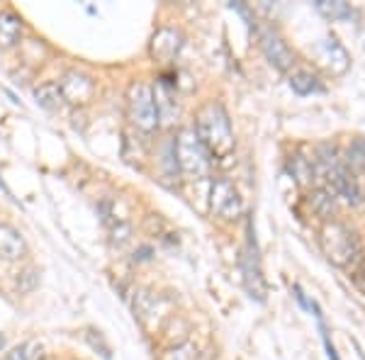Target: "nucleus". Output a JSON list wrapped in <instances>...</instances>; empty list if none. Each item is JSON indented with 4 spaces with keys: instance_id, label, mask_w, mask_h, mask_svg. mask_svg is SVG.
<instances>
[{
    "instance_id": "obj_1",
    "label": "nucleus",
    "mask_w": 365,
    "mask_h": 360,
    "mask_svg": "<svg viewBox=\"0 0 365 360\" xmlns=\"http://www.w3.org/2000/svg\"><path fill=\"white\" fill-rule=\"evenodd\" d=\"M195 134L197 139L202 141L205 151L210 153L212 161H222V158H229L234 153V129L232 122H229V115L222 103H207L202 105L195 117Z\"/></svg>"
},
{
    "instance_id": "obj_2",
    "label": "nucleus",
    "mask_w": 365,
    "mask_h": 360,
    "mask_svg": "<svg viewBox=\"0 0 365 360\" xmlns=\"http://www.w3.org/2000/svg\"><path fill=\"white\" fill-rule=\"evenodd\" d=\"M319 246L324 256L339 268L351 270L365 256L358 236L341 222H327L319 232Z\"/></svg>"
},
{
    "instance_id": "obj_3",
    "label": "nucleus",
    "mask_w": 365,
    "mask_h": 360,
    "mask_svg": "<svg viewBox=\"0 0 365 360\" xmlns=\"http://www.w3.org/2000/svg\"><path fill=\"white\" fill-rule=\"evenodd\" d=\"M173 161H175V168L190 180L205 178L212 168V158H210V153L205 151L202 141L197 139L195 129H180V132L175 134Z\"/></svg>"
},
{
    "instance_id": "obj_4",
    "label": "nucleus",
    "mask_w": 365,
    "mask_h": 360,
    "mask_svg": "<svg viewBox=\"0 0 365 360\" xmlns=\"http://www.w3.org/2000/svg\"><path fill=\"white\" fill-rule=\"evenodd\" d=\"M127 115L129 122L144 134H151L158 129V110L154 100V88L146 83H132L127 93Z\"/></svg>"
},
{
    "instance_id": "obj_5",
    "label": "nucleus",
    "mask_w": 365,
    "mask_h": 360,
    "mask_svg": "<svg viewBox=\"0 0 365 360\" xmlns=\"http://www.w3.org/2000/svg\"><path fill=\"white\" fill-rule=\"evenodd\" d=\"M210 210L220 220H237L241 217V197L239 190L234 187V182L229 178H215L210 185Z\"/></svg>"
},
{
    "instance_id": "obj_6",
    "label": "nucleus",
    "mask_w": 365,
    "mask_h": 360,
    "mask_svg": "<svg viewBox=\"0 0 365 360\" xmlns=\"http://www.w3.org/2000/svg\"><path fill=\"white\" fill-rule=\"evenodd\" d=\"M258 44H261V51L266 54V58L273 63L278 71H290L292 63H295V54L290 51L285 39L280 37V32L270 25H258Z\"/></svg>"
},
{
    "instance_id": "obj_7",
    "label": "nucleus",
    "mask_w": 365,
    "mask_h": 360,
    "mask_svg": "<svg viewBox=\"0 0 365 360\" xmlns=\"http://www.w3.org/2000/svg\"><path fill=\"white\" fill-rule=\"evenodd\" d=\"M241 268H244L246 290H249L251 297L263 302V299H266V280H263V273H261V258H258V246H256V239H253L251 229H249V244H246L244 256H241Z\"/></svg>"
},
{
    "instance_id": "obj_8",
    "label": "nucleus",
    "mask_w": 365,
    "mask_h": 360,
    "mask_svg": "<svg viewBox=\"0 0 365 360\" xmlns=\"http://www.w3.org/2000/svg\"><path fill=\"white\" fill-rule=\"evenodd\" d=\"M58 91H61V96H63V103L83 105L93 98L96 86H93V81L88 78V76L78 73V71H68V73L58 81Z\"/></svg>"
},
{
    "instance_id": "obj_9",
    "label": "nucleus",
    "mask_w": 365,
    "mask_h": 360,
    "mask_svg": "<svg viewBox=\"0 0 365 360\" xmlns=\"http://www.w3.org/2000/svg\"><path fill=\"white\" fill-rule=\"evenodd\" d=\"M317 51H319V61H322V66L329 71V73H334V76H341V73H346L351 66V58L349 54H346V49L341 46L336 39H324V42L317 46Z\"/></svg>"
},
{
    "instance_id": "obj_10",
    "label": "nucleus",
    "mask_w": 365,
    "mask_h": 360,
    "mask_svg": "<svg viewBox=\"0 0 365 360\" xmlns=\"http://www.w3.org/2000/svg\"><path fill=\"white\" fill-rule=\"evenodd\" d=\"M182 46V37L175 29H158L154 34V39H151V56L156 58V61H173L175 56H178Z\"/></svg>"
},
{
    "instance_id": "obj_11",
    "label": "nucleus",
    "mask_w": 365,
    "mask_h": 360,
    "mask_svg": "<svg viewBox=\"0 0 365 360\" xmlns=\"http://www.w3.org/2000/svg\"><path fill=\"white\" fill-rule=\"evenodd\" d=\"M27 253L25 239L10 224H0V258L3 261H20Z\"/></svg>"
},
{
    "instance_id": "obj_12",
    "label": "nucleus",
    "mask_w": 365,
    "mask_h": 360,
    "mask_svg": "<svg viewBox=\"0 0 365 360\" xmlns=\"http://www.w3.org/2000/svg\"><path fill=\"white\" fill-rule=\"evenodd\" d=\"M22 37V20L15 13H0V49H10Z\"/></svg>"
},
{
    "instance_id": "obj_13",
    "label": "nucleus",
    "mask_w": 365,
    "mask_h": 360,
    "mask_svg": "<svg viewBox=\"0 0 365 360\" xmlns=\"http://www.w3.org/2000/svg\"><path fill=\"white\" fill-rule=\"evenodd\" d=\"M154 100H156L158 120L170 122V117L178 115V105L173 103V88H170L166 81H158L154 86Z\"/></svg>"
},
{
    "instance_id": "obj_14",
    "label": "nucleus",
    "mask_w": 365,
    "mask_h": 360,
    "mask_svg": "<svg viewBox=\"0 0 365 360\" xmlns=\"http://www.w3.org/2000/svg\"><path fill=\"white\" fill-rule=\"evenodd\" d=\"M317 10L331 22H344L353 17V8L344 0H317Z\"/></svg>"
},
{
    "instance_id": "obj_15",
    "label": "nucleus",
    "mask_w": 365,
    "mask_h": 360,
    "mask_svg": "<svg viewBox=\"0 0 365 360\" xmlns=\"http://www.w3.org/2000/svg\"><path fill=\"white\" fill-rule=\"evenodd\" d=\"M34 98H37V103L49 112H56L63 108V96H61V91H58V83L39 86L37 91H34Z\"/></svg>"
},
{
    "instance_id": "obj_16",
    "label": "nucleus",
    "mask_w": 365,
    "mask_h": 360,
    "mask_svg": "<svg viewBox=\"0 0 365 360\" xmlns=\"http://www.w3.org/2000/svg\"><path fill=\"white\" fill-rule=\"evenodd\" d=\"M287 170L292 173V178H295L297 185H312L314 182V166H312V161L309 158H304V156H292L290 158V163H287Z\"/></svg>"
},
{
    "instance_id": "obj_17",
    "label": "nucleus",
    "mask_w": 365,
    "mask_h": 360,
    "mask_svg": "<svg viewBox=\"0 0 365 360\" xmlns=\"http://www.w3.org/2000/svg\"><path fill=\"white\" fill-rule=\"evenodd\" d=\"M290 88L297 93V96H312V93L322 91V83L314 73H309V71H297V73L290 76Z\"/></svg>"
},
{
    "instance_id": "obj_18",
    "label": "nucleus",
    "mask_w": 365,
    "mask_h": 360,
    "mask_svg": "<svg viewBox=\"0 0 365 360\" xmlns=\"http://www.w3.org/2000/svg\"><path fill=\"white\" fill-rule=\"evenodd\" d=\"M334 197H336L334 192L319 187V190H314L309 195V205H312V210H314L317 215L324 217V220H329V217L334 215V210H336V207H334Z\"/></svg>"
},
{
    "instance_id": "obj_19",
    "label": "nucleus",
    "mask_w": 365,
    "mask_h": 360,
    "mask_svg": "<svg viewBox=\"0 0 365 360\" xmlns=\"http://www.w3.org/2000/svg\"><path fill=\"white\" fill-rule=\"evenodd\" d=\"M346 166H349L353 173H356V170H365V139L363 137L351 141L349 153H346Z\"/></svg>"
},
{
    "instance_id": "obj_20",
    "label": "nucleus",
    "mask_w": 365,
    "mask_h": 360,
    "mask_svg": "<svg viewBox=\"0 0 365 360\" xmlns=\"http://www.w3.org/2000/svg\"><path fill=\"white\" fill-rule=\"evenodd\" d=\"M163 360H197V348L192 344H180L163 356Z\"/></svg>"
},
{
    "instance_id": "obj_21",
    "label": "nucleus",
    "mask_w": 365,
    "mask_h": 360,
    "mask_svg": "<svg viewBox=\"0 0 365 360\" xmlns=\"http://www.w3.org/2000/svg\"><path fill=\"white\" fill-rule=\"evenodd\" d=\"M34 351H39V346L34 344V341H27V344L17 346L15 351L8 356V360H34V358H37V353H34Z\"/></svg>"
},
{
    "instance_id": "obj_22",
    "label": "nucleus",
    "mask_w": 365,
    "mask_h": 360,
    "mask_svg": "<svg viewBox=\"0 0 365 360\" xmlns=\"http://www.w3.org/2000/svg\"><path fill=\"white\" fill-rule=\"evenodd\" d=\"M86 339H88V344H91L93 348H96V351L100 348V353H103V358H110V346L103 341V336H100V331H93V329H91V331L86 334Z\"/></svg>"
},
{
    "instance_id": "obj_23",
    "label": "nucleus",
    "mask_w": 365,
    "mask_h": 360,
    "mask_svg": "<svg viewBox=\"0 0 365 360\" xmlns=\"http://www.w3.org/2000/svg\"><path fill=\"white\" fill-rule=\"evenodd\" d=\"M17 285H20V290H22V292H29L34 285H37V273H34L32 268L25 270V273L20 275V280H17Z\"/></svg>"
},
{
    "instance_id": "obj_24",
    "label": "nucleus",
    "mask_w": 365,
    "mask_h": 360,
    "mask_svg": "<svg viewBox=\"0 0 365 360\" xmlns=\"http://www.w3.org/2000/svg\"><path fill=\"white\" fill-rule=\"evenodd\" d=\"M3 346H5V339H3V336H0V351H3Z\"/></svg>"
},
{
    "instance_id": "obj_25",
    "label": "nucleus",
    "mask_w": 365,
    "mask_h": 360,
    "mask_svg": "<svg viewBox=\"0 0 365 360\" xmlns=\"http://www.w3.org/2000/svg\"><path fill=\"white\" fill-rule=\"evenodd\" d=\"M39 360H54V358H39Z\"/></svg>"
}]
</instances>
